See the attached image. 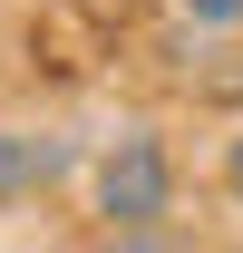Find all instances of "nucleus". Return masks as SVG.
<instances>
[{
  "mask_svg": "<svg viewBox=\"0 0 243 253\" xmlns=\"http://www.w3.org/2000/svg\"><path fill=\"white\" fill-rule=\"evenodd\" d=\"M88 214L107 244H165L175 234V146L156 126H126L88 156Z\"/></svg>",
  "mask_w": 243,
  "mask_h": 253,
  "instance_id": "1",
  "label": "nucleus"
},
{
  "mask_svg": "<svg viewBox=\"0 0 243 253\" xmlns=\"http://www.w3.org/2000/svg\"><path fill=\"white\" fill-rule=\"evenodd\" d=\"M88 166V136L59 117H0V205H39Z\"/></svg>",
  "mask_w": 243,
  "mask_h": 253,
  "instance_id": "2",
  "label": "nucleus"
},
{
  "mask_svg": "<svg viewBox=\"0 0 243 253\" xmlns=\"http://www.w3.org/2000/svg\"><path fill=\"white\" fill-rule=\"evenodd\" d=\"M175 10H185L204 39H243V0H175Z\"/></svg>",
  "mask_w": 243,
  "mask_h": 253,
  "instance_id": "3",
  "label": "nucleus"
},
{
  "mask_svg": "<svg viewBox=\"0 0 243 253\" xmlns=\"http://www.w3.org/2000/svg\"><path fill=\"white\" fill-rule=\"evenodd\" d=\"M214 185H224V205H234V214H243V126H234V136H224V156H214Z\"/></svg>",
  "mask_w": 243,
  "mask_h": 253,
  "instance_id": "4",
  "label": "nucleus"
},
{
  "mask_svg": "<svg viewBox=\"0 0 243 253\" xmlns=\"http://www.w3.org/2000/svg\"><path fill=\"white\" fill-rule=\"evenodd\" d=\"M204 88H214V97H243V49H234V59H224V68H214Z\"/></svg>",
  "mask_w": 243,
  "mask_h": 253,
  "instance_id": "5",
  "label": "nucleus"
}]
</instances>
